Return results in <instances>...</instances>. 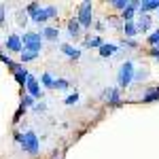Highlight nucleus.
Wrapping results in <instances>:
<instances>
[{
  "instance_id": "6e6552de",
  "label": "nucleus",
  "mask_w": 159,
  "mask_h": 159,
  "mask_svg": "<svg viewBox=\"0 0 159 159\" xmlns=\"http://www.w3.org/2000/svg\"><path fill=\"white\" fill-rule=\"evenodd\" d=\"M138 9H140V2H138V0H129V4H127L125 11L121 13V21H123V24L134 21V15L138 13Z\"/></svg>"
},
{
  "instance_id": "9b49d317",
  "label": "nucleus",
  "mask_w": 159,
  "mask_h": 159,
  "mask_svg": "<svg viewBox=\"0 0 159 159\" xmlns=\"http://www.w3.org/2000/svg\"><path fill=\"white\" fill-rule=\"evenodd\" d=\"M151 11H159V0H144V2H140L138 15H148Z\"/></svg>"
},
{
  "instance_id": "20e7f679",
  "label": "nucleus",
  "mask_w": 159,
  "mask_h": 159,
  "mask_svg": "<svg viewBox=\"0 0 159 159\" xmlns=\"http://www.w3.org/2000/svg\"><path fill=\"white\" fill-rule=\"evenodd\" d=\"M21 43H24L25 51L40 53V49H43V36H40V32H25L24 36H21Z\"/></svg>"
},
{
  "instance_id": "a211bd4d",
  "label": "nucleus",
  "mask_w": 159,
  "mask_h": 159,
  "mask_svg": "<svg viewBox=\"0 0 159 159\" xmlns=\"http://www.w3.org/2000/svg\"><path fill=\"white\" fill-rule=\"evenodd\" d=\"M155 100H159V87H153V89H148L147 93L142 96V102H144V104H148V102H155Z\"/></svg>"
},
{
  "instance_id": "2eb2a0df",
  "label": "nucleus",
  "mask_w": 159,
  "mask_h": 159,
  "mask_svg": "<svg viewBox=\"0 0 159 159\" xmlns=\"http://www.w3.org/2000/svg\"><path fill=\"white\" fill-rule=\"evenodd\" d=\"M117 49H119V47H117L115 43H108V45L104 43V45L100 47V55H102V57H112V55L117 53Z\"/></svg>"
},
{
  "instance_id": "a878e982",
  "label": "nucleus",
  "mask_w": 159,
  "mask_h": 159,
  "mask_svg": "<svg viewBox=\"0 0 159 159\" xmlns=\"http://www.w3.org/2000/svg\"><path fill=\"white\" fill-rule=\"evenodd\" d=\"M38 9H40V4H38V2H30V4L25 7V13H28V15L32 17V15H34V13H36Z\"/></svg>"
},
{
  "instance_id": "f257e3e1",
  "label": "nucleus",
  "mask_w": 159,
  "mask_h": 159,
  "mask_svg": "<svg viewBox=\"0 0 159 159\" xmlns=\"http://www.w3.org/2000/svg\"><path fill=\"white\" fill-rule=\"evenodd\" d=\"M134 61L125 60L121 64V68H119V74H117V81H119V87H129L132 83H134Z\"/></svg>"
},
{
  "instance_id": "aec40b11",
  "label": "nucleus",
  "mask_w": 159,
  "mask_h": 159,
  "mask_svg": "<svg viewBox=\"0 0 159 159\" xmlns=\"http://www.w3.org/2000/svg\"><path fill=\"white\" fill-rule=\"evenodd\" d=\"M104 43H102V36H91V38H87L85 40V47H89V49H93V47H102Z\"/></svg>"
},
{
  "instance_id": "4be33fe9",
  "label": "nucleus",
  "mask_w": 159,
  "mask_h": 159,
  "mask_svg": "<svg viewBox=\"0 0 159 159\" xmlns=\"http://www.w3.org/2000/svg\"><path fill=\"white\" fill-rule=\"evenodd\" d=\"M144 79H148V70L147 68H140V70L134 72V81L136 83H140V81H144Z\"/></svg>"
},
{
  "instance_id": "0eeeda50",
  "label": "nucleus",
  "mask_w": 159,
  "mask_h": 159,
  "mask_svg": "<svg viewBox=\"0 0 159 159\" xmlns=\"http://www.w3.org/2000/svg\"><path fill=\"white\" fill-rule=\"evenodd\" d=\"M25 91H28V96H32V98H43V89H40V83H38L36 76H32L30 74V79H28V83H25Z\"/></svg>"
},
{
  "instance_id": "f8f14e48",
  "label": "nucleus",
  "mask_w": 159,
  "mask_h": 159,
  "mask_svg": "<svg viewBox=\"0 0 159 159\" xmlns=\"http://www.w3.org/2000/svg\"><path fill=\"white\" fill-rule=\"evenodd\" d=\"M13 76H15V81H17V85H19V87H25L28 79H30V72H28V70H25L24 66L19 64V68H17V70L13 72Z\"/></svg>"
},
{
  "instance_id": "6ab92c4d",
  "label": "nucleus",
  "mask_w": 159,
  "mask_h": 159,
  "mask_svg": "<svg viewBox=\"0 0 159 159\" xmlns=\"http://www.w3.org/2000/svg\"><path fill=\"white\" fill-rule=\"evenodd\" d=\"M40 83H43V87H47V89H53V87H55V79H53L49 72H43Z\"/></svg>"
},
{
  "instance_id": "f03ea898",
  "label": "nucleus",
  "mask_w": 159,
  "mask_h": 159,
  "mask_svg": "<svg viewBox=\"0 0 159 159\" xmlns=\"http://www.w3.org/2000/svg\"><path fill=\"white\" fill-rule=\"evenodd\" d=\"M76 21L81 24V28H91V24H93V4L91 2H81L79 13H76Z\"/></svg>"
},
{
  "instance_id": "423d86ee",
  "label": "nucleus",
  "mask_w": 159,
  "mask_h": 159,
  "mask_svg": "<svg viewBox=\"0 0 159 159\" xmlns=\"http://www.w3.org/2000/svg\"><path fill=\"white\" fill-rule=\"evenodd\" d=\"M4 47H7V51H13V53H19V55H21V51H24L21 36H19V34H9L7 40H4Z\"/></svg>"
},
{
  "instance_id": "473e14b6",
  "label": "nucleus",
  "mask_w": 159,
  "mask_h": 159,
  "mask_svg": "<svg viewBox=\"0 0 159 159\" xmlns=\"http://www.w3.org/2000/svg\"><path fill=\"white\" fill-rule=\"evenodd\" d=\"M93 25H96V30H102V28H104V24H102V21H93Z\"/></svg>"
},
{
  "instance_id": "c756f323",
  "label": "nucleus",
  "mask_w": 159,
  "mask_h": 159,
  "mask_svg": "<svg viewBox=\"0 0 159 159\" xmlns=\"http://www.w3.org/2000/svg\"><path fill=\"white\" fill-rule=\"evenodd\" d=\"M148 55H151V57H155V60H159V47H151Z\"/></svg>"
},
{
  "instance_id": "412c9836",
  "label": "nucleus",
  "mask_w": 159,
  "mask_h": 159,
  "mask_svg": "<svg viewBox=\"0 0 159 159\" xmlns=\"http://www.w3.org/2000/svg\"><path fill=\"white\" fill-rule=\"evenodd\" d=\"M38 57V53L36 51H21V55H19V60H21V64H25V61H32V60H36Z\"/></svg>"
},
{
  "instance_id": "ddd939ff",
  "label": "nucleus",
  "mask_w": 159,
  "mask_h": 159,
  "mask_svg": "<svg viewBox=\"0 0 159 159\" xmlns=\"http://www.w3.org/2000/svg\"><path fill=\"white\" fill-rule=\"evenodd\" d=\"M40 36H43V40H57V36H60V30L57 28H53V25H47V28H43V32H40Z\"/></svg>"
},
{
  "instance_id": "cd10ccee",
  "label": "nucleus",
  "mask_w": 159,
  "mask_h": 159,
  "mask_svg": "<svg viewBox=\"0 0 159 159\" xmlns=\"http://www.w3.org/2000/svg\"><path fill=\"white\" fill-rule=\"evenodd\" d=\"M32 104H34V98H32V96H28V93H25V96H24V100H21V106H24V108H30V106H32Z\"/></svg>"
},
{
  "instance_id": "5701e85b",
  "label": "nucleus",
  "mask_w": 159,
  "mask_h": 159,
  "mask_svg": "<svg viewBox=\"0 0 159 159\" xmlns=\"http://www.w3.org/2000/svg\"><path fill=\"white\" fill-rule=\"evenodd\" d=\"M147 40H148V45H151V47H159V28L151 32V36H148Z\"/></svg>"
},
{
  "instance_id": "72a5a7b5",
  "label": "nucleus",
  "mask_w": 159,
  "mask_h": 159,
  "mask_svg": "<svg viewBox=\"0 0 159 159\" xmlns=\"http://www.w3.org/2000/svg\"><path fill=\"white\" fill-rule=\"evenodd\" d=\"M157 17H159V11H157Z\"/></svg>"
},
{
  "instance_id": "1a4fd4ad",
  "label": "nucleus",
  "mask_w": 159,
  "mask_h": 159,
  "mask_svg": "<svg viewBox=\"0 0 159 159\" xmlns=\"http://www.w3.org/2000/svg\"><path fill=\"white\" fill-rule=\"evenodd\" d=\"M151 25H153V17L151 15H138V19H136V30H138V34L142 32H148L151 30Z\"/></svg>"
},
{
  "instance_id": "7ed1b4c3",
  "label": "nucleus",
  "mask_w": 159,
  "mask_h": 159,
  "mask_svg": "<svg viewBox=\"0 0 159 159\" xmlns=\"http://www.w3.org/2000/svg\"><path fill=\"white\" fill-rule=\"evenodd\" d=\"M21 148H24L28 155H38V151H40V140H38L36 132H32V129L25 132L24 140H21Z\"/></svg>"
},
{
  "instance_id": "7c9ffc66",
  "label": "nucleus",
  "mask_w": 159,
  "mask_h": 159,
  "mask_svg": "<svg viewBox=\"0 0 159 159\" xmlns=\"http://www.w3.org/2000/svg\"><path fill=\"white\" fill-rule=\"evenodd\" d=\"M4 13H7V7L0 4V25H4Z\"/></svg>"
},
{
  "instance_id": "393cba45",
  "label": "nucleus",
  "mask_w": 159,
  "mask_h": 159,
  "mask_svg": "<svg viewBox=\"0 0 159 159\" xmlns=\"http://www.w3.org/2000/svg\"><path fill=\"white\" fill-rule=\"evenodd\" d=\"M127 4H129V0H112V7H115V9H117V11H125V7H127Z\"/></svg>"
},
{
  "instance_id": "39448f33",
  "label": "nucleus",
  "mask_w": 159,
  "mask_h": 159,
  "mask_svg": "<svg viewBox=\"0 0 159 159\" xmlns=\"http://www.w3.org/2000/svg\"><path fill=\"white\" fill-rule=\"evenodd\" d=\"M55 15H57V7H55V4H49V7H40L30 19H32L34 24H45L47 19H53Z\"/></svg>"
},
{
  "instance_id": "f3484780",
  "label": "nucleus",
  "mask_w": 159,
  "mask_h": 159,
  "mask_svg": "<svg viewBox=\"0 0 159 159\" xmlns=\"http://www.w3.org/2000/svg\"><path fill=\"white\" fill-rule=\"evenodd\" d=\"M123 38H134L138 34V30H136V21H127V24H123Z\"/></svg>"
},
{
  "instance_id": "dca6fc26",
  "label": "nucleus",
  "mask_w": 159,
  "mask_h": 159,
  "mask_svg": "<svg viewBox=\"0 0 159 159\" xmlns=\"http://www.w3.org/2000/svg\"><path fill=\"white\" fill-rule=\"evenodd\" d=\"M68 34H70L72 38H76L79 34H81V24L76 21V17H72V19L68 21Z\"/></svg>"
},
{
  "instance_id": "9d476101",
  "label": "nucleus",
  "mask_w": 159,
  "mask_h": 159,
  "mask_svg": "<svg viewBox=\"0 0 159 159\" xmlns=\"http://www.w3.org/2000/svg\"><path fill=\"white\" fill-rule=\"evenodd\" d=\"M104 98L108 100V104L110 106H121V96H119V89L117 87H108L106 91H104Z\"/></svg>"
},
{
  "instance_id": "4468645a",
  "label": "nucleus",
  "mask_w": 159,
  "mask_h": 159,
  "mask_svg": "<svg viewBox=\"0 0 159 159\" xmlns=\"http://www.w3.org/2000/svg\"><path fill=\"white\" fill-rule=\"evenodd\" d=\"M60 49H61V53H66V55H68L70 60H79V57H81V49H76V47L68 45V43H64Z\"/></svg>"
},
{
  "instance_id": "c85d7f7f",
  "label": "nucleus",
  "mask_w": 159,
  "mask_h": 159,
  "mask_svg": "<svg viewBox=\"0 0 159 159\" xmlns=\"http://www.w3.org/2000/svg\"><path fill=\"white\" fill-rule=\"evenodd\" d=\"M121 45L123 47H138V43L134 38H121Z\"/></svg>"
},
{
  "instance_id": "bb28decb",
  "label": "nucleus",
  "mask_w": 159,
  "mask_h": 159,
  "mask_svg": "<svg viewBox=\"0 0 159 159\" xmlns=\"http://www.w3.org/2000/svg\"><path fill=\"white\" fill-rule=\"evenodd\" d=\"M76 102H79V93H76V91H74V93H70L68 98L64 100V104H68V106H72V104H76Z\"/></svg>"
},
{
  "instance_id": "b1692460",
  "label": "nucleus",
  "mask_w": 159,
  "mask_h": 159,
  "mask_svg": "<svg viewBox=\"0 0 159 159\" xmlns=\"http://www.w3.org/2000/svg\"><path fill=\"white\" fill-rule=\"evenodd\" d=\"M70 87V83L66 81V79H55V87L53 89H60V91H64V89H68Z\"/></svg>"
},
{
  "instance_id": "2f4dec72",
  "label": "nucleus",
  "mask_w": 159,
  "mask_h": 159,
  "mask_svg": "<svg viewBox=\"0 0 159 159\" xmlns=\"http://www.w3.org/2000/svg\"><path fill=\"white\" fill-rule=\"evenodd\" d=\"M47 108V106H45V104H43V102H40V104H36V106H34V110H38V112H40V110H45Z\"/></svg>"
}]
</instances>
